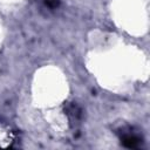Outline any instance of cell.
Returning a JSON list of instances; mask_svg holds the SVG:
<instances>
[{"label":"cell","instance_id":"cell-2","mask_svg":"<svg viewBox=\"0 0 150 150\" xmlns=\"http://www.w3.org/2000/svg\"><path fill=\"white\" fill-rule=\"evenodd\" d=\"M42 1H43L45 6H47L50 9H54L59 5V0H42Z\"/></svg>","mask_w":150,"mask_h":150},{"label":"cell","instance_id":"cell-1","mask_svg":"<svg viewBox=\"0 0 150 150\" xmlns=\"http://www.w3.org/2000/svg\"><path fill=\"white\" fill-rule=\"evenodd\" d=\"M121 142L124 146L127 148H131V149H135L141 143V138L135 135V134H130V132H124L122 136H121Z\"/></svg>","mask_w":150,"mask_h":150}]
</instances>
